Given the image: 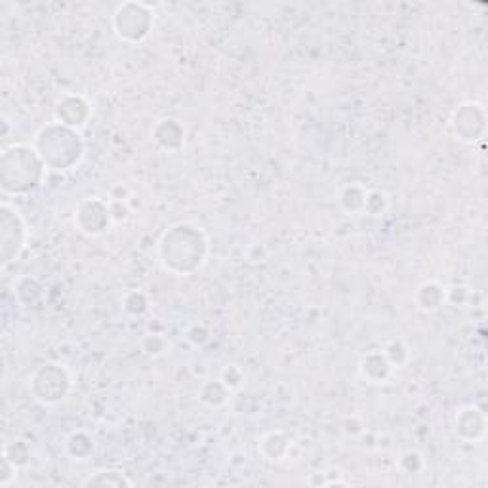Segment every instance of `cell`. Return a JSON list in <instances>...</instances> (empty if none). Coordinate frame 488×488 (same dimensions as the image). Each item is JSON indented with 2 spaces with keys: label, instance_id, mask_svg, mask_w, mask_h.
<instances>
[{
  "label": "cell",
  "instance_id": "9c48e42d",
  "mask_svg": "<svg viewBox=\"0 0 488 488\" xmlns=\"http://www.w3.org/2000/svg\"><path fill=\"white\" fill-rule=\"evenodd\" d=\"M162 128L167 132H162L160 128L155 130V140L165 147V149H176L182 145V137H183V128L178 124V120L174 119H165L159 122Z\"/></svg>",
  "mask_w": 488,
  "mask_h": 488
},
{
  "label": "cell",
  "instance_id": "8992f818",
  "mask_svg": "<svg viewBox=\"0 0 488 488\" xmlns=\"http://www.w3.org/2000/svg\"><path fill=\"white\" fill-rule=\"evenodd\" d=\"M151 14L143 6L127 4L117 10L115 27L120 39L127 41H140L149 33V25H151Z\"/></svg>",
  "mask_w": 488,
  "mask_h": 488
},
{
  "label": "cell",
  "instance_id": "7a4b0ae2",
  "mask_svg": "<svg viewBox=\"0 0 488 488\" xmlns=\"http://www.w3.org/2000/svg\"><path fill=\"white\" fill-rule=\"evenodd\" d=\"M205 256L206 241L193 225L180 223L167 231L160 241V261L174 273H193L203 266Z\"/></svg>",
  "mask_w": 488,
  "mask_h": 488
},
{
  "label": "cell",
  "instance_id": "277c9868",
  "mask_svg": "<svg viewBox=\"0 0 488 488\" xmlns=\"http://www.w3.org/2000/svg\"><path fill=\"white\" fill-rule=\"evenodd\" d=\"M27 223L16 206L10 203L0 205V258L3 267L18 261L21 252L27 246Z\"/></svg>",
  "mask_w": 488,
  "mask_h": 488
},
{
  "label": "cell",
  "instance_id": "3957f363",
  "mask_svg": "<svg viewBox=\"0 0 488 488\" xmlns=\"http://www.w3.org/2000/svg\"><path fill=\"white\" fill-rule=\"evenodd\" d=\"M33 147L43 159L46 168L59 172L71 170L74 165H79L84 153L82 140L77 130L61 122H52L43 127L35 137Z\"/></svg>",
  "mask_w": 488,
  "mask_h": 488
},
{
  "label": "cell",
  "instance_id": "8fae6325",
  "mask_svg": "<svg viewBox=\"0 0 488 488\" xmlns=\"http://www.w3.org/2000/svg\"><path fill=\"white\" fill-rule=\"evenodd\" d=\"M3 454L14 464L16 468H23L29 461V446L23 441H12L4 446Z\"/></svg>",
  "mask_w": 488,
  "mask_h": 488
},
{
  "label": "cell",
  "instance_id": "5b68a950",
  "mask_svg": "<svg viewBox=\"0 0 488 488\" xmlns=\"http://www.w3.org/2000/svg\"><path fill=\"white\" fill-rule=\"evenodd\" d=\"M71 387V378L59 365H43L29 378V391L33 399L43 405H56L64 400Z\"/></svg>",
  "mask_w": 488,
  "mask_h": 488
},
{
  "label": "cell",
  "instance_id": "52a82bcc",
  "mask_svg": "<svg viewBox=\"0 0 488 488\" xmlns=\"http://www.w3.org/2000/svg\"><path fill=\"white\" fill-rule=\"evenodd\" d=\"M77 223L81 231L86 235L104 233L109 225V208L99 203V200H89V203L81 205Z\"/></svg>",
  "mask_w": 488,
  "mask_h": 488
},
{
  "label": "cell",
  "instance_id": "6da1fadb",
  "mask_svg": "<svg viewBox=\"0 0 488 488\" xmlns=\"http://www.w3.org/2000/svg\"><path fill=\"white\" fill-rule=\"evenodd\" d=\"M44 162L27 143H12L0 155V187L10 197L29 195L43 183Z\"/></svg>",
  "mask_w": 488,
  "mask_h": 488
},
{
  "label": "cell",
  "instance_id": "ba28073f",
  "mask_svg": "<svg viewBox=\"0 0 488 488\" xmlns=\"http://www.w3.org/2000/svg\"><path fill=\"white\" fill-rule=\"evenodd\" d=\"M89 112H90L89 104H86L82 97H77V96L64 97L56 107L58 122L66 124V127L74 128V130L84 127L86 119H89Z\"/></svg>",
  "mask_w": 488,
  "mask_h": 488
},
{
  "label": "cell",
  "instance_id": "7c38bea8",
  "mask_svg": "<svg viewBox=\"0 0 488 488\" xmlns=\"http://www.w3.org/2000/svg\"><path fill=\"white\" fill-rule=\"evenodd\" d=\"M18 469L12 461L3 454V458H0V488H6L10 486L12 483L16 481L18 477Z\"/></svg>",
  "mask_w": 488,
  "mask_h": 488
},
{
  "label": "cell",
  "instance_id": "30bf717a",
  "mask_svg": "<svg viewBox=\"0 0 488 488\" xmlns=\"http://www.w3.org/2000/svg\"><path fill=\"white\" fill-rule=\"evenodd\" d=\"M86 486H130L132 481L127 479V475L115 471V469H105V471H97L96 475L84 483Z\"/></svg>",
  "mask_w": 488,
  "mask_h": 488
}]
</instances>
